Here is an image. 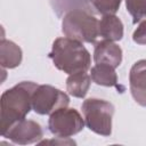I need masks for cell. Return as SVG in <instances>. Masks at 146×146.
<instances>
[{
  "label": "cell",
  "mask_w": 146,
  "mask_h": 146,
  "mask_svg": "<svg viewBox=\"0 0 146 146\" xmlns=\"http://www.w3.org/2000/svg\"><path fill=\"white\" fill-rule=\"evenodd\" d=\"M94 60L96 64H107L116 68L122 62V49L114 41L103 39L95 43Z\"/></svg>",
  "instance_id": "cell-8"
},
{
  "label": "cell",
  "mask_w": 146,
  "mask_h": 146,
  "mask_svg": "<svg viewBox=\"0 0 146 146\" xmlns=\"http://www.w3.org/2000/svg\"><path fill=\"white\" fill-rule=\"evenodd\" d=\"M68 104L70 97L50 84L38 86L32 95V110L40 115H50L60 107H67Z\"/></svg>",
  "instance_id": "cell-6"
},
{
  "label": "cell",
  "mask_w": 146,
  "mask_h": 146,
  "mask_svg": "<svg viewBox=\"0 0 146 146\" xmlns=\"http://www.w3.org/2000/svg\"><path fill=\"white\" fill-rule=\"evenodd\" d=\"M130 91H146V59L136 62L129 73Z\"/></svg>",
  "instance_id": "cell-13"
},
{
  "label": "cell",
  "mask_w": 146,
  "mask_h": 146,
  "mask_svg": "<svg viewBox=\"0 0 146 146\" xmlns=\"http://www.w3.org/2000/svg\"><path fill=\"white\" fill-rule=\"evenodd\" d=\"M56 68L66 74L87 72L90 68L91 56L82 42L71 38H57L49 52Z\"/></svg>",
  "instance_id": "cell-2"
},
{
  "label": "cell",
  "mask_w": 146,
  "mask_h": 146,
  "mask_svg": "<svg viewBox=\"0 0 146 146\" xmlns=\"http://www.w3.org/2000/svg\"><path fill=\"white\" fill-rule=\"evenodd\" d=\"M132 40L138 44H146V19H144L135 30Z\"/></svg>",
  "instance_id": "cell-17"
},
{
  "label": "cell",
  "mask_w": 146,
  "mask_h": 146,
  "mask_svg": "<svg viewBox=\"0 0 146 146\" xmlns=\"http://www.w3.org/2000/svg\"><path fill=\"white\" fill-rule=\"evenodd\" d=\"M81 108L84 115V123L89 130L100 136H111L114 114L112 103L99 98H88L82 103Z\"/></svg>",
  "instance_id": "cell-4"
},
{
  "label": "cell",
  "mask_w": 146,
  "mask_h": 146,
  "mask_svg": "<svg viewBox=\"0 0 146 146\" xmlns=\"http://www.w3.org/2000/svg\"><path fill=\"white\" fill-rule=\"evenodd\" d=\"M99 21L84 9L67 11L62 21V32L65 36L80 42L96 43L99 36Z\"/></svg>",
  "instance_id": "cell-3"
},
{
  "label": "cell",
  "mask_w": 146,
  "mask_h": 146,
  "mask_svg": "<svg viewBox=\"0 0 146 146\" xmlns=\"http://www.w3.org/2000/svg\"><path fill=\"white\" fill-rule=\"evenodd\" d=\"M54 10L60 16L64 11H71L74 9H84L91 11V6L89 0H50Z\"/></svg>",
  "instance_id": "cell-14"
},
{
  "label": "cell",
  "mask_w": 146,
  "mask_h": 146,
  "mask_svg": "<svg viewBox=\"0 0 146 146\" xmlns=\"http://www.w3.org/2000/svg\"><path fill=\"white\" fill-rule=\"evenodd\" d=\"M23 52L19 46L10 40L1 39L0 42V64L2 68H15L22 63Z\"/></svg>",
  "instance_id": "cell-10"
},
{
  "label": "cell",
  "mask_w": 146,
  "mask_h": 146,
  "mask_svg": "<svg viewBox=\"0 0 146 146\" xmlns=\"http://www.w3.org/2000/svg\"><path fill=\"white\" fill-rule=\"evenodd\" d=\"M95 13L100 15H115L119 10L122 0H89Z\"/></svg>",
  "instance_id": "cell-15"
},
{
  "label": "cell",
  "mask_w": 146,
  "mask_h": 146,
  "mask_svg": "<svg viewBox=\"0 0 146 146\" xmlns=\"http://www.w3.org/2000/svg\"><path fill=\"white\" fill-rule=\"evenodd\" d=\"M99 35L105 40L120 41L123 38V24L115 15H104L99 21Z\"/></svg>",
  "instance_id": "cell-11"
},
{
  "label": "cell",
  "mask_w": 146,
  "mask_h": 146,
  "mask_svg": "<svg viewBox=\"0 0 146 146\" xmlns=\"http://www.w3.org/2000/svg\"><path fill=\"white\" fill-rule=\"evenodd\" d=\"M83 127L84 120L75 108L60 107L48 119L49 131L57 138H70L82 131Z\"/></svg>",
  "instance_id": "cell-5"
},
{
  "label": "cell",
  "mask_w": 146,
  "mask_h": 146,
  "mask_svg": "<svg viewBox=\"0 0 146 146\" xmlns=\"http://www.w3.org/2000/svg\"><path fill=\"white\" fill-rule=\"evenodd\" d=\"M91 80L98 84L104 87H115L117 91L123 92L124 87L119 84L117 75L115 73V68L107 64H96L90 70Z\"/></svg>",
  "instance_id": "cell-9"
},
{
  "label": "cell",
  "mask_w": 146,
  "mask_h": 146,
  "mask_svg": "<svg viewBox=\"0 0 146 146\" xmlns=\"http://www.w3.org/2000/svg\"><path fill=\"white\" fill-rule=\"evenodd\" d=\"M2 137L11 140L14 144L29 145L39 143L43 137L41 125L33 120H22L13 124Z\"/></svg>",
  "instance_id": "cell-7"
},
{
  "label": "cell",
  "mask_w": 146,
  "mask_h": 146,
  "mask_svg": "<svg viewBox=\"0 0 146 146\" xmlns=\"http://www.w3.org/2000/svg\"><path fill=\"white\" fill-rule=\"evenodd\" d=\"M125 8L132 17V23L146 17V0H125Z\"/></svg>",
  "instance_id": "cell-16"
},
{
  "label": "cell",
  "mask_w": 146,
  "mask_h": 146,
  "mask_svg": "<svg viewBox=\"0 0 146 146\" xmlns=\"http://www.w3.org/2000/svg\"><path fill=\"white\" fill-rule=\"evenodd\" d=\"M39 84L22 81L2 92L0 98V128L3 135L13 124L25 119L32 110V95Z\"/></svg>",
  "instance_id": "cell-1"
},
{
  "label": "cell",
  "mask_w": 146,
  "mask_h": 146,
  "mask_svg": "<svg viewBox=\"0 0 146 146\" xmlns=\"http://www.w3.org/2000/svg\"><path fill=\"white\" fill-rule=\"evenodd\" d=\"M91 83V76L87 72L70 74L66 79V90L76 98H84Z\"/></svg>",
  "instance_id": "cell-12"
},
{
  "label": "cell",
  "mask_w": 146,
  "mask_h": 146,
  "mask_svg": "<svg viewBox=\"0 0 146 146\" xmlns=\"http://www.w3.org/2000/svg\"><path fill=\"white\" fill-rule=\"evenodd\" d=\"M39 145H44V144H55V145H74V140H70L68 138H60V140H43L39 141Z\"/></svg>",
  "instance_id": "cell-18"
}]
</instances>
